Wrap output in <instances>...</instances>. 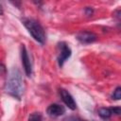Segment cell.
Returning <instances> with one entry per match:
<instances>
[{
  "label": "cell",
  "mask_w": 121,
  "mask_h": 121,
  "mask_svg": "<svg viewBox=\"0 0 121 121\" xmlns=\"http://www.w3.org/2000/svg\"><path fill=\"white\" fill-rule=\"evenodd\" d=\"M5 90L10 95L18 99L21 98L24 92V84H23L22 75L18 69L13 68L9 72L5 85Z\"/></svg>",
  "instance_id": "6da1fadb"
},
{
  "label": "cell",
  "mask_w": 121,
  "mask_h": 121,
  "mask_svg": "<svg viewBox=\"0 0 121 121\" xmlns=\"http://www.w3.org/2000/svg\"><path fill=\"white\" fill-rule=\"evenodd\" d=\"M23 24L28 30L30 35L40 43H43L45 41V33L43 26L34 19L26 18L23 20Z\"/></svg>",
  "instance_id": "7a4b0ae2"
},
{
  "label": "cell",
  "mask_w": 121,
  "mask_h": 121,
  "mask_svg": "<svg viewBox=\"0 0 121 121\" xmlns=\"http://www.w3.org/2000/svg\"><path fill=\"white\" fill-rule=\"evenodd\" d=\"M21 59H22V63H23L26 75L27 77H30L32 74V64H31L28 53L26 51V48L24 44H22V46H21Z\"/></svg>",
  "instance_id": "3957f363"
},
{
  "label": "cell",
  "mask_w": 121,
  "mask_h": 121,
  "mask_svg": "<svg viewBox=\"0 0 121 121\" xmlns=\"http://www.w3.org/2000/svg\"><path fill=\"white\" fill-rule=\"evenodd\" d=\"M59 48H60V54L58 57V63L60 66H62L65 60L71 56V49L64 42L59 43Z\"/></svg>",
  "instance_id": "277c9868"
},
{
  "label": "cell",
  "mask_w": 121,
  "mask_h": 121,
  "mask_svg": "<svg viewBox=\"0 0 121 121\" xmlns=\"http://www.w3.org/2000/svg\"><path fill=\"white\" fill-rule=\"evenodd\" d=\"M60 97L62 99V101L64 102V104L71 110H76L77 109V103L75 101V99L73 98V96L70 95V93L64 89H60Z\"/></svg>",
  "instance_id": "5b68a950"
},
{
  "label": "cell",
  "mask_w": 121,
  "mask_h": 121,
  "mask_svg": "<svg viewBox=\"0 0 121 121\" xmlns=\"http://www.w3.org/2000/svg\"><path fill=\"white\" fill-rule=\"evenodd\" d=\"M77 39L82 43H91L96 41L97 37L94 32L91 31H80L77 34Z\"/></svg>",
  "instance_id": "8992f818"
},
{
  "label": "cell",
  "mask_w": 121,
  "mask_h": 121,
  "mask_svg": "<svg viewBox=\"0 0 121 121\" xmlns=\"http://www.w3.org/2000/svg\"><path fill=\"white\" fill-rule=\"evenodd\" d=\"M48 115L52 116V117H58L62 115L65 112V109L63 106L59 105V104H51L48 106L47 110H46Z\"/></svg>",
  "instance_id": "52a82bcc"
},
{
  "label": "cell",
  "mask_w": 121,
  "mask_h": 121,
  "mask_svg": "<svg viewBox=\"0 0 121 121\" xmlns=\"http://www.w3.org/2000/svg\"><path fill=\"white\" fill-rule=\"evenodd\" d=\"M97 113L104 120L109 119L112 116V111H111L110 108H104V107L103 108H99L98 111H97Z\"/></svg>",
  "instance_id": "ba28073f"
},
{
  "label": "cell",
  "mask_w": 121,
  "mask_h": 121,
  "mask_svg": "<svg viewBox=\"0 0 121 121\" xmlns=\"http://www.w3.org/2000/svg\"><path fill=\"white\" fill-rule=\"evenodd\" d=\"M28 121H42V114L40 112H32L28 117Z\"/></svg>",
  "instance_id": "9c48e42d"
},
{
  "label": "cell",
  "mask_w": 121,
  "mask_h": 121,
  "mask_svg": "<svg viewBox=\"0 0 121 121\" xmlns=\"http://www.w3.org/2000/svg\"><path fill=\"white\" fill-rule=\"evenodd\" d=\"M112 99H115V100L121 99V87L120 86L115 88V90L113 91V93L112 95Z\"/></svg>",
  "instance_id": "30bf717a"
},
{
  "label": "cell",
  "mask_w": 121,
  "mask_h": 121,
  "mask_svg": "<svg viewBox=\"0 0 121 121\" xmlns=\"http://www.w3.org/2000/svg\"><path fill=\"white\" fill-rule=\"evenodd\" d=\"M112 114L115 115H121V107H113V108H110Z\"/></svg>",
  "instance_id": "8fae6325"
},
{
  "label": "cell",
  "mask_w": 121,
  "mask_h": 121,
  "mask_svg": "<svg viewBox=\"0 0 121 121\" xmlns=\"http://www.w3.org/2000/svg\"><path fill=\"white\" fill-rule=\"evenodd\" d=\"M64 121H86V120H83V119L77 117V116H70V117H67Z\"/></svg>",
  "instance_id": "7c38bea8"
},
{
  "label": "cell",
  "mask_w": 121,
  "mask_h": 121,
  "mask_svg": "<svg viewBox=\"0 0 121 121\" xmlns=\"http://www.w3.org/2000/svg\"><path fill=\"white\" fill-rule=\"evenodd\" d=\"M93 12H94L93 9H91V8H89V7L85 9V13H86L87 15H89V16H90V15H92V14H93Z\"/></svg>",
  "instance_id": "4fadbf2b"
},
{
  "label": "cell",
  "mask_w": 121,
  "mask_h": 121,
  "mask_svg": "<svg viewBox=\"0 0 121 121\" xmlns=\"http://www.w3.org/2000/svg\"><path fill=\"white\" fill-rule=\"evenodd\" d=\"M114 15H115L116 18H118V19L121 20V9H117V10H115V11H114Z\"/></svg>",
  "instance_id": "5bb4252c"
}]
</instances>
